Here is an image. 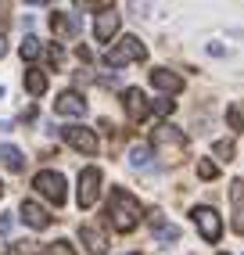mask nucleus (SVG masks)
<instances>
[{"mask_svg": "<svg viewBox=\"0 0 244 255\" xmlns=\"http://www.w3.org/2000/svg\"><path fill=\"white\" fill-rule=\"evenodd\" d=\"M108 216H112V227L115 230L133 234L136 227H140V219H144V209H140V201H136L133 194H126L122 187H115L112 198H108Z\"/></svg>", "mask_w": 244, "mask_h": 255, "instance_id": "obj_1", "label": "nucleus"}, {"mask_svg": "<svg viewBox=\"0 0 244 255\" xmlns=\"http://www.w3.org/2000/svg\"><path fill=\"white\" fill-rule=\"evenodd\" d=\"M144 58H147V47L136 36H126L104 54V65H108V69H122V65H133V61H144Z\"/></svg>", "mask_w": 244, "mask_h": 255, "instance_id": "obj_2", "label": "nucleus"}, {"mask_svg": "<svg viewBox=\"0 0 244 255\" xmlns=\"http://www.w3.org/2000/svg\"><path fill=\"white\" fill-rule=\"evenodd\" d=\"M151 144H154V151H165L169 162H176V155H183V147H187V137L176 126H158L154 137H151Z\"/></svg>", "mask_w": 244, "mask_h": 255, "instance_id": "obj_3", "label": "nucleus"}, {"mask_svg": "<svg viewBox=\"0 0 244 255\" xmlns=\"http://www.w3.org/2000/svg\"><path fill=\"white\" fill-rule=\"evenodd\" d=\"M32 187H36V191H40L47 201H54V205H65V176L54 173V169H43V173H36Z\"/></svg>", "mask_w": 244, "mask_h": 255, "instance_id": "obj_4", "label": "nucleus"}, {"mask_svg": "<svg viewBox=\"0 0 244 255\" xmlns=\"http://www.w3.org/2000/svg\"><path fill=\"white\" fill-rule=\"evenodd\" d=\"M190 219L198 223V230H201V237H205L208 245H216L219 237H223V219H219V212H216V209L198 205L194 212H190Z\"/></svg>", "mask_w": 244, "mask_h": 255, "instance_id": "obj_5", "label": "nucleus"}, {"mask_svg": "<svg viewBox=\"0 0 244 255\" xmlns=\"http://www.w3.org/2000/svg\"><path fill=\"white\" fill-rule=\"evenodd\" d=\"M97 194H101V169L86 165L79 173V209H90L97 201Z\"/></svg>", "mask_w": 244, "mask_h": 255, "instance_id": "obj_6", "label": "nucleus"}, {"mask_svg": "<svg viewBox=\"0 0 244 255\" xmlns=\"http://www.w3.org/2000/svg\"><path fill=\"white\" fill-rule=\"evenodd\" d=\"M119 25H122V14L115 7H101V14L94 18V40L97 43H108L115 32H119Z\"/></svg>", "mask_w": 244, "mask_h": 255, "instance_id": "obj_7", "label": "nucleus"}, {"mask_svg": "<svg viewBox=\"0 0 244 255\" xmlns=\"http://www.w3.org/2000/svg\"><path fill=\"white\" fill-rule=\"evenodd\" d=\"M61 137L72 144L76 151H83V155H97V133L86 129V126H65Z\"/></svg>", "mask_w": 244, "mask_h": 255, "instance_id": "obj_8", "label": "nucleus"}, {"mask_svg": "<svg viewBox=\"0 0 244 255\" xmlns=\"http://www.w3.org/2000/svg\"><path fill=\"white\" fill-rule=\"evenodd\" d=\"M122 105H126V115L133 119V123H144L147 112H151L147 97H144V90H136V87H129L126 94H122Z\"/></svg>", "mask_w": 244, "mask_h": 255, "instance_id": "obj_9", "label": "nucleus"}, {"mask_svg": "<svg viewBox=\"0 0 244 255\" xmlns=\"http://www.w3.org/2000/svg\"><path fill=\"white\" fill-rule=\"evenodd\" d=\"M79 237H83V245H86V252H90V255H104V252H108V234H104L101 227L83 223Z\"/></svg>", "mask_w": 244, "mask_h": 255, "instance_id": "obj_10", "label": "nucleus"}, {"mask_svg": "<svg viewBox=\"0 0 244 255\" xmlns=\"http://www.w3.org/2000/svg\"><path fill=\"white\" fill-rule=\"evenodd\" d=\"M54 112H58V115H72V119H83V115H86V101H83L76 90H65V94L54 101Z\"/></svg>", "mask_w": 244, "mask_h": 255, "instance_id": "obj_11", "label": "nucleus"}, {"mask_svg": "<svg viewBox=\"0 0 244 255\" xmlns=\"http://www.w3.org/2000/svg\"><path fill=\"white\" fill-rule=\"evenodd\" d=\"M151 87L162 94H180L183 90V76H176L172 69H154L151 72Z\"/></svg>", "mask_w": 244, "mask_h": 255, "instance_id": "obj_12", "label": "nucleus"}, {"mask_svg": "<svg viewBox=\"0 0 244 255\" xmlns=\"http://www.w3.org/2000/svg\"><path fill=\"white\" fill-rule=\"evenodd\" d=\"M50 29H54L58 40H72L79 32V18H76V14H65V11H54V14H50Z\"/></svg>", "mask_w": 244, "mask_h": 255, "instance_id": "obj_13", "label": "nucleus"}, {"mask_svg": "<svg viewBox=\"0 0 244 255\" xmlns=\"http://www.w3.org/2000/svg\"><path fill=\"white\" fill-rule=\"evenodd\" d=\"M22 219L32 230H47L50 227V212L43 205H36V201H22Z\"/></svg>", "mask_w": 244, "mask_h": 255, "instance_id": "obj_14", "label": "nucleus"}, {"mask_svg": "<svg viewBox=\"0 0 244 255\" xmlns=\"http://www.w3.org/2000/svg\"><path fill=\"white\" fill-rule=\"evenodd\" d=\"M151 234H154V241H162V245H169V241H180V227H172V223H165V219L154 212L151 216Z\"/></svg>", "mask_w": 244, "mask_h": 255, "instance_id": "obj_15", "label": "nucleus"}, {"mask_svg": "<svg viewBox=\"0 0 244 255\" xmlns=\"http://www.w3.org/2000/svg\"><path fill=\"white\" fill-rule=\"evenodd\" d=\"M0 165H7L11 173H22V169H25V158H22V151H18V147L0 144Z\"/></svg>", "mask_w": 244, "mask_h": 255, "instance_id": "obj_16", "label": "nucleus"}, {"mask_svg": "<svg viewBox=\"0 0 244 255\" xmlns=\"http://www.w3.org/2000/svg\"><path fill=\"white\" fill-rule=\"evenodd\" d=\"M25 90H29L32 97L47 94V76H43L40 69H29V72H25Z\"/></svg>", "mask_w": 244, "mask_h": 255, "instance_id": "obj_17", "label": "nucleus"}, {"mask_svg": "<svg viewBox=\"0 0 244 255\" xmlns=\"http://www.w3.org/2000/svg\"><path fill=\"white\" fill-rule=\"evenodd\" d=\"M40 54H43V43H40L36 36H25V40H22V58L32 61V58H40Z\"/></svg>", "mask_w": 244, "mask_h": 255, "instance_id": "obj_18", "label": "nucleus"}, {"mask_svg": "<svg viewBox=\"0 0 244 255\" xmlns=\"http://www.w3.org/2000/svg\"><path fill=\"white\" fill-rule=\"evenodd\" d=\"M147 158H151V151H147L144 144L129 147V165H133V169H144V165H147Z\"/></svg>", "mask_w": 244, "mask_h": 255, "instance_id": "obj_19", "label": "nucleus"}, {"mask_svg": "<svg viewBox=\"0 0 244 255\" xmlns=\"http://www.w3.org/2000/svg\"><path fill=\"white\" fill-rule=\"evenodd\" d=\"M198 176H201V180H216V176H219V165H216L212 158H201V162H198Z\"/></svg>", "mask_w": 244, "mask_h": 255, "instance_id": "obj_20", "label": "nucleus"}, {"mask_svg": "<svg viewBox=\"0 0 244 255\" xmlns=\"http://www.w3.org/2000/svg\"><path fill=\"white\" fill-rule=\"evenodd\" d=\"M226 123H230L234 133H241V126H244V112H241L237 105H230V112H226Z\"/></svg>", "mask_w": 244, "mask_h": 255, "instance_id": "obj_21", "label": "nucleus"}, {"mask_svg": "<svg viewBox=\"0 0 244 255\" xmlns=\"http://www.w3.org/2000/svg\"><path fill=\"white\" fill-rule=\"evenodd\" d=\"M212 151H216V155H219L223 162H230V158H234V144H230V140H219V144H212Z\"/></svg>", "mask_w": 244, "mask_h": 255, "instance_id": "obj_22", "label": "nucleus"}, {"mask_svg": "<svg viewBox=\"0 0 244 255\" xmlns=\"http://www.w3.org/2000/svg\"><path fill=\"white\" fill-rule=\"evenodd\" d=\"M47 255H76V248L68 245V241H54V245L47 248Z\"/></svg>", "mask_w": 244, "mask_h": 255, "instance_id": "obj_23", "label": "nucleus"}, {"mask_svg": "<svg viewBox=\"0 0 244 255\" xmlns=\"http://www.w3.org/2000/svg\"><path fill=\"white\" fill-rule=\"evenodd\" d=\"M230 201H234V209L241 212V205H244V183H241V180L234 183V191H230Z\"/></svg>", "mask_w": 244, "mask_h": 255, "instance_id": "obj_24", "label": "nucleus"}, {"mask_svg": "<svg viewBox=\"0 0 244 255\" xmlns=\"http://www.w3.org/2000/svg\"><path fill=\"white\" fill-rule=\"evenodd\" d=\"M154 112H158V115H172V108H176V105H172V101H158V105H151Z\"/></svg>", "mask_w": 244, "mask_h": 255, "instance_id": "obj_25", "label": "nucleus"}, {"mask_svg": "<svg viewBox=\"0 0 244 255\" xmlns=\"http://www.w3.org/2000/svg\"><path fill=\"white\" fill-rule=\"evenodd\" d=\"M11 223H14L11 212H4V216H0V234H7V230H11Z\"/></svg>", "mask_w": 244, "mask_h": 255, "instance_id": "obj_26", "label": "nucleus"}, {"mask_svg": "<svg viewBox=\"0 0 244 255\" xmlns=\"http://www.w3.org/2000/svg\"><path fill=\"white\" fill-rule=\"evenodd\" d=\"M234 227H237V234H244V212H237V216H234Z\"/></svg>", "mask_w": 244, "mask_h": 255, "instance_id": "obj_27", "label": "nucleus"}, {"mask_svg": "<svg viewBox=\"0 0 244 255\" xmlns=\"http://www.w3.org/2000/svg\"><path fill=\"white\" fill-rule=\"evenodd\" d=\"M4 54H7V43H4V40H0V58H4Z\"/></svg>", "mask_w": 244, "mask_h": 255, "instance_id": "obj_28", "label": "nucleus"}, {"mask_svg": "<svg viewBox=\"0 0 244 255\" xmlns=\"http://www.w3.org/2000/svg\"><path fill=\"white\" fill-rule=\"evenodd\" d=\"M0 194H4V183H0Z\"/></svg>", "mask_w": 244, "mask_h": 255, "instance_id": "obj_29", "label": "nucleus"}, {"mask_svg": "<svg viewBox=\"0 0 244 255\" xmlns=\"http://www.w3.org/2000/svg\"><path fill=\"white\" fill-rule=\"evenodd\" d=\"M219 255H226V252H219Z\"/></svg>", "mask_w": 244, "mask_h": 255, "instance_id": "obj_30", "label": "nucleus"}, {"mask_svg": "<svg viewBox=\"0 0 244 255\" xmlns=\"http://www.w3.org/2000/svg\"><path fill=\"white\" fill-rule=\"evenodd\" d=\"M0 94H4V90H0Z\"/></svg>", "mask_w": 244, "mask_h": 255, "instance_id": "obj_31", "label": "nucleus"}]
</instances>
